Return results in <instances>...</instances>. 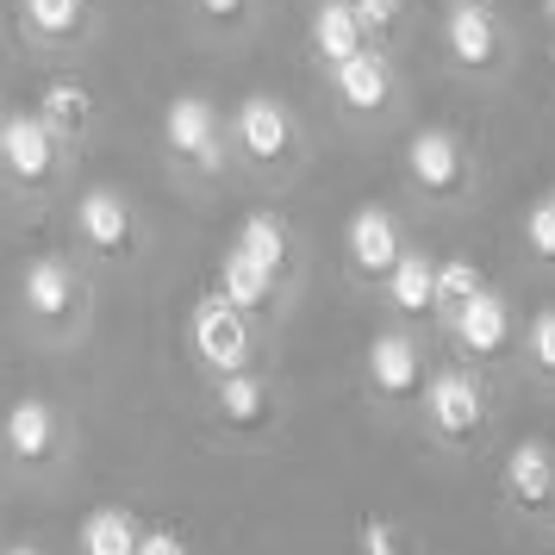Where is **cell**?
I'll use <instances>...</instances> for the list:
<instances>
[{
    "mask_svg": "<svg viewBox=\"0 0 555 555\" xmlns=\"http://www.w3.org/2000/svg\"><path fill=\"white\" fill-rule=\"evenodd\" d=\"M194 350H201V362H212L219 375H231V369H244V356H250L244 306H231L225 294H212V300H201V306H194Z\"/></svg>",
    "mask_w": 555,
    "mask_h": 555,
    "instance_id": "6da1fadb",
    "label": "cell"
},
{
    "mask_svg": "<svg viewBox=\"0 0 555 555\" xmlns=\"http://www.w3.org/2000/svg\"><path fill=\"white\" fill-rule=\"evenodd\" d=\"M231 138H237V151L244 156L275 163V156L294 151V113H287L275 94H250V101L237 106V119H231Z\"/></svg>",
    "mask_w": 555,
    "mask_h": 555,
    "instance_id": "7a4b0ae2",
    "label": "cell"
},
{
    "mask_svg": "<svg viewBox=\"0 0 555 555\" xmlns=\"http://www.w3.org/2000/svg\"><path fill=\"white\" fill-rule=\"evenodd\" d=\"M163 138H169V151L176 156H194L201 169H219V156H225V144H219V113H212L201 94L169 101V113H163Z\"/></svg>",
    "mask_w": 555,
    "mask_h": 555,
    "instance_id": "3957f363",
    "label": "cell"
},
{
    "mask_svg": "<svg viewBox=\"0 0 555 555\" xmlns=\"http://www.w3.org/2000/svg\"><path fill=\"white\" fill-rule=\"evenodd\" d=\"M76 225L101 256H126L131 244H138V219H131L126 194H113V188H88V194H81Z\"/></svg>",
    "mask_w": 555,
    "mask_h": 555,
    "instance_id": "277c9868",
    "label": "cell"
},
{
    "mask_svg": "<svg viewBox=\"0 0 555 555\" xmlns=\"http://www.w3.org/2000/svg\"><path fill=\"white\" fill-rule=\"evenodd\" d=\"M51 144H56V131L44 126L38 113H13V119H0V163H7L20 181H44L51 176Z\"/></svg>",
    "mask_w": 555,
    "mask_h": 555,
    "instance_id": "5b68a950",
    "label": "cell"
},
{
    "mask_svg": "<svg viewBox=\"0 0 555 555\" xmlns=\"http://www.w3.org/2000/svg\"><path fill=\"white\" fill-rule=\"evenodd\" d=\"M405 169H412V181L425 194H455L462 188V144H455L450 131H418L405 144Z\"/></svg>",
    "mask_w": 555,
    "mask_h": 555,
    "instance_id": "8992f818",
    "label": "cell"
},
{
    "mask_svg": "<svg viewBox=\"0 0 555 555\" xmlns=\"http://www.w3.org/2000/svg\"><path fill=\"white\" fill-rule=\"evenodd\" d=\"M350 256L362 275H393L400 262V231H393V212L387 206H362L350 219Z\"/></svg>",
    "mask_w": 555,
    "mask_h": 555,
    "instance_id": "52a82bcc",
    "label": "cell"
},
{
    "mask_svg": "<svg viewBox=\"0 0 555 555\" xmlns=\"http://www.w3.org/2000/svg\"><path fill=\"white\" fill-rule=\"evenodd\" d=\"M450 325H455V344L468 356H500L505 337H512V312H505V300L487 287V294H475V300L455 312Z\"/></svg>",
    "mask_w": 555,
    "mask_h": 555,
    "instance_id": "ba28073f",
    "label": "cell"
},
{
    "mask_svg": "<svg viewBox=\"0 0 555 555\" xmlns=\"http://www.w3.org/2000/svg\"><path fill=\"white\" fill-rule=\"evenodd\" d=\"M450 38L455 63H468V69H487L493 56H500V26H493V13H487V0H468V7H450Z\"/></svg>",
    "mask_w": 555,
    "mask_h": 555,
    "instance_id": "9c48e42d",
    "label": "cell"
},
{
    "mask_svg": "<svg viewBox=\"0 0 555 555\" xmlns=\"http://www.w3.org/2000/svg\"><path fill=\"white\" fill-rule=\"evenodd\" d=\"M418 344L412 337H400V331H380L375 344H369V380H375L380 393H393V400H405L412 387H418Z\"/></svg>",
    "mask_w": 555,
    "mask_h": 555,
    "instance_id": "30bf717a",
    "label": "cell"
},
{
    "mask_svg": "<svg viewBox=\"0 0 555 555\" xmlns=\"http://www.w3.org/2000/svg\"><path fill=\"white\" fill-rule=\"evenodd\" d=\"M505 493L518 505H543L555 493V455L550 443H537V437H525V443H512V455H505Z\"/></svg>",
    "mask_w": 555,
    "mask_h": 555,
    "instance_id": "8fae6325",
    "label": "cell"
},
{
    "mask_svg": "<svg viewBox=\"0 0 555 555\" xmlns=\"http://www.w3.org/2000/svg\"><path fill=\"white\" fill-rule=\"evenodd\" d=\"M393 94V69H387V56L380 51H362L350 56V63H337V101L356 106V113H375L380 101Z\"/></svg>",
    "mask_w": 555,
    "mask_h": 555,
    "instance_id": "7c38bea8",
    "label": "cell"
},
{
    "mask_svg": "<svg viewBox=\"0 0 555 555\" xmlns=\"http://www.w3.org/2000/svg\"><path fill=\"white\" fill-rule=\"evenodd\" d=\"M480 387L475 375H437L430 380V425L443 430V437H468L480 425Z\"/></svg>",
    "mask_w": 555,
    "mask_h": 555,
    "instance_id": "4fadbf2b",
    "label": "cell"
},
{
    "mask_svg": "<svg viewBox=\"0 0 555 555\" xmlns=\"http://www.w3.org/2000/svg\"><path fill=\"white\" fill-rule=\"evenodd\" d=\"M362 38H369V26H362L356 0H319V13H312V44H319V56L350 63L362 51Z\"/></svg>",
    "mask_w": 555,
    "mask_h": 555,
    "instance_id": "5bb4252c",
    "label": "cell"
},
{
    "mask_svg": "<svg viewBox=\"0 0 555 555\" xmlns=\"http://www.w3.org/2000/svg\"><path fill=\"white\" fill-rule=\"evenodd\" d=\"M20 294H26V306L38 319H63V312L76 306V275H69L63 256H38L26 269V281H20Z\"/></svg>",
    "mask_w": 555,
    "mask_h": 555,
    "instance_id": "9a60e30c",
    "label": "cell"
},
{
    "mask_svg": "<svg viewBox=\"0 0 555 555\" xmlns=\"http://www.w3.org/2000/svg\"><path fill=\"white\" fill-rule=\"evenodd\" d=\"M56 443V405L51 400H20L7 412V450L26 455V462H44Z\"/></svg>",
    "mask_w": 555,
    "mask_h": 555,
    "instance_id": "2e32d148",
    "label": "cell"
},
{
    "mask_svg": "<svg viewBox=\"0 0 555 555\" xmlns=\"http://www.w3.org/2000/svg\"><path fill=\"white\" fill-rule=\"evenodd\" d=\"M38 119H44L56 138H81L88 119H94V94H88L81 81H51V88L38 94Z\"/></svg>",
    "mask_w": 555,
    "mask_h": 555,
    "instance_id": "e0dca14e",
    "label": "cell"
},
{
    "mask_svg": "<svg viewBox=\"0 0 555 555\" xmlns=\"http://www.w3.org/2000/svg\"><path fill=\"white\" fill-rule=\"evenodd\" d=\"M387 294H393L400 312H430V306H437V262L418 256V250H400L393 275H387Z\"/></svg>",
    "mask_w": 555,
    "mask_h": 555,
    "instance_id": "ac0fdd59",
    "label": "cell"
},
{
    "mask_svg": "<svg viewBox=\"0 0 555 555\" xmlns=\"http://www.w3.org/2000/svg\"><path fill=\"white\" fill-rule=\"evenodd\" d=\"M219 294H225L231 306L256 312V306L275 294V269H262V262H250L244 250H231V256H225V269H219Z\"/></svg>",
    "mask_w": 555,
    "mask_h": 555,
    "instance_id": "d6986e66",
    "label": "cell"
},
{
    "mask_svg": "<svg viewBox=\"0 0 555 555\" xmlns=\"http://www.w3.org/2000/svg\"><path fill=\"white\" fill-rule=\"evenodd\" d=\"M138 543H144V530L131 525V512H119V505H106L81 525V555H138Z\"/></svg>",
    "mask_w": 555,
    "mask_h": 555,
    "instance_id": "ffe728a7",
    "label": "cell"
},
{
    "mask_svg": "<svg viewBox=\"0 0 555 555\" xmlns=\"http://www.w3.org/2000/svg\"><path fill=\"white\" fill-rule=\"evenodd\" d=\"M231 250H244L250 262H262V269H275L281 275V262H287V231H281L275 212H256V219H244V231H237Z\"/></svg>",
    "mask_w": 555,
    "mask_h": 555,
    "instance_id": "44dd1931",
    "label": "cell"
},
{
    "mask_svg": "<svg viewBox=\"0 0 555 555\" xmlns=\"http://www.w3.org/2000/svg\"><path fill=\"white\" fill-rule=\"evenodd\" d=\"M475 294H487L480 262H468V256H450V262L437 269V312H443V319H455V312L475 300Z\"/></svg>",
    "mask_w": 555,
    "mask_h": 555,
    "instance_id": "7402d4cb",
    "label": "cell"
},
{
    "mask_svg": "<svg viewBox=\"0 0 555 555\" xmlns=\"http://www.w3.org/2000/svg\"><path fill=\"white\" fill-rule=\"evenodd\" d=\"M219 412H225L231 425H262V412H269V393H262V380L244 375V369H231L219 380Z\"/></svg>",
    "mask_w": 555,
    "mask_h": 555,
    "instance_id": "603a6c76",
    "label": "cell"
},
{
    "mask_svg": "<svg viewBox=\"0 0 555 555\" xmlns=\"http://www.w3.org/2000/svg\"><path fill=\"white\" fill-rule=\"evenodd\" d=\"M20 7H26L38 38H69L81 26V13H88V0H20Z\"/></svg>",
    "mask_w": 555,
    "mask_h": 555,
    "instance_id": "cb8c5ba5",
    "label": "cell"
},
{
    "mask_svg": "<svg viewBox=\"0 0 555 555\" xmlns=\"http://www.w3.org/2000/svg\"><path fill=\"white\" fill-rule=\"evenodd\" d=\"M525 237H530V250L543 256V262H555V201H537V206H530Z\"/></svg>",
    "mask_w": 555,
    "mask_h": 555,
    "instance_id": "d4e9b609",
    "label": "cell"
},
{
    "mask_svg": "<svg viewBox=\"0 0 555 555\" xmlns=\"http://www.w3.org/2000/svg\"><path fill=\"white\" fill-rule=\"evenodd\" d=\"M530 356H537V362H543V369L555 375V306L530 319Z\"/></svg>",
    "mask_w": 555,
    "mask_h": 555,
    "instance_id": "484cf974",
    "label": "cell"
},
{
    "mask_svg": "<svg viewBox=\"0 0 555 555\" xmlns=\"http://www.w3.org/2000/svg\"><path fill=\"white\" fill-rule=\"evenodd\" d=\"M356 13H362L369 31H387L393 20H400V0H356Z\"/></svg>",
    "mask_w": 555,
    "mask_h": 555,
    "instance_id": "4316f807",
    "label": "cell"
},
{
    "mask_svg": "<svg viewBox=\"0 0 555 555\" xmlns=\"http://www.w3.org/2000/svg\"><path fill=\"white\" fill-rule=\"evenodd\" d=\"M400 550V543H393V525H387V518H369V525H362V555H393Z\"/></svg>",
    "mask_w": 555,
    "mask_h": 555,
    "instance_id": "83f0119b",
    "label": "cell"
},
{
    "mask_svg": "<svg viewBox=\"0 0 555 555\" xmlns=\"http://www.w3.org/2000/svg\"><path fill=\"white\" fill-rule=\"evenodd\" d=\"M138 555H188V543H181L176 530H144V543H138Z\"/></svg>",
    "mask_w": 555,
    "mask_h": 555,
    "instance_id": "f1b7e54d",
    "label": "cell"
},
{
    "mask_svg": "<svg viewBox=\"0 0 555 555\" xmlns=\"http://www.w3.org/2000/svg\"><path fill=\"white\" fill-rule=\"evenodd\" d=\"M206 13H219V20H231V13H237V7H244V0H201Z\"/></svg>",
    "mask_w": 555,
    "mask_h": 555,
    "instance_id": "f546056e",
    "label": "cell"
},
{
    "mask_svg": "<svg viewBox=\"0 0 555 555\" xmlns=\"http://www.w3.org/2000/svg\"><path fill=\"white\" fill-rule=\"evenodd\" d=\"M7 555H38V550H31V543H13V550H7Z\"/></svg>",
    "mask_w": 555,
    "mask_h": 555,
    "instance_id": "4dcf8cb0",
    "label": "cell"
},
{
    "mask_svg": "<svg viewBox=\"0 0 555 555\" xmlns=\"http://www.w3.org/2000/svg\"><path fill=\"white\" fill-rule=\"evenodd\" d=\"M443 7H468V0H443Z\"/></svg>",
    "mask_w": 555,
    "mask_h": 555,
    "instance_id": "1f68e13d",
    "label": "cell"
},
{
    "mask_svg": "<svg viewBox=\"0 0 555 555\" xmlns=\"http://www.w3.org/2000/svg\"><path fill=\"white\" fill-rule=\"evenodd\" d=\"M550 13H555V0H550Z\"/></svg>",
    "mask_w": 555,
    "mask_h": 555,
    "instance_id": "d6a6232c",
    "label": "cell"
},
{
    "mask_svg": "<svg viewBox=\"0 0 555 555\" xmlns=\"http://www.w3.org/2000/svg\"><path fill=\"white\" fill-rule=\"evenodd\" d=\"M550 505H555V493H550Z\"/></svg>",
    "mask_w": 555,
    "mask_h": 555,
    "instance_id": "836d02e7",
    "label": "cell"
}]
</instances>
